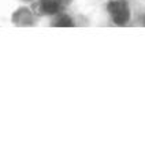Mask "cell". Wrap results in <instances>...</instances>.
<instances>
[{
    "instance_id": "obj_1",
    "label": "cell",
    "mask_w": 145,
    "mask_h": 150,
    "mask_svg": "<svg viewBox=\"0 0 145 150\" xmlns=\"http://www.w3.org/2000/svg\"><path fill=\"white\" fill-rule=\"evenodd\" d=\"M107 10H108V12L115 25L123 26L130 19L129 4H127L125 0H111L108 4H107Z\"/></svg>"
},
{
    "instance_id": "obj_2",
    "label": "cell",
    "mask_w": 145,
    "mask_h": 150,
    "mask_svg": "<svg viewBox=\"0 0 145 150\" xmlns=\"http://www.w3.org/2000/svg\"><path fill=\"white\" fill-rule=\"evenodd\" d=\"M40 8L47 15H55L60 11L62 4H60V0H41Z\"/></svg>"
},
{
    "instance_id": "obj_3",
    "label": "cell",
    "mask_w": 145,
    "mask_h": 150,
    "mask_svg": "<svg viewBox=\"0 0 145 150\" xmlns=\"http://www.w3.org/2000/svg\"><path fill=\"white\" fill-rule=\"evenodd\" d=\"M74 23H72L71 18L67 17V15H60L58 19H56V22H55V26H59V27H70L72 26Z\"/></svg>"
}]
</instances>
